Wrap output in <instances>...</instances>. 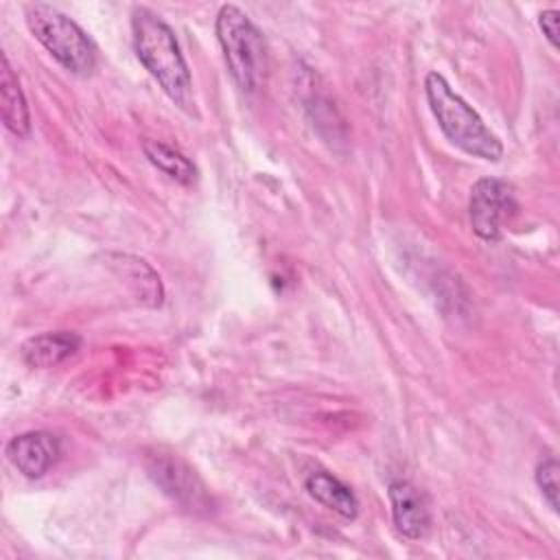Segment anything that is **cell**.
<instances>
[{"label":"cell","instance_id":"6","mask_svg":"<svg viewBox=\"0 0 560 560\" xmlns=\"http://www.w3.org/2000/svg\"><path fill=\"white\" fill-rule=\"evenodd\" d=\"M149 477L162 488L164 494H168L173 501H177L182 508L190 512H208L212 501L208 494V488L197 477V472L177 455L155 451L147 455L144 462Z\"/></svg>","mask_w":560,"mask_h":560},{"label":"cell","instance_id":"1","mask_svg":"<svg viewBox=\"0 0 560 560\" xmlns=\"http://www.w3.org/2000/svg\"><path fill=\"white\" fill-rule=\"evenodd\" d=\"M131 42L140 63L160 83L166 96L190 112L192 79L173 28L151 9L136 7L131 13Z\"/></svg>","mask_w":560,"mask_h":560},{"label":"cell","instance_id":"2","mask_svg":"<svg viewBox=\"0 0 560 560\" xmlns=\"http://www.w3.org/2000/svg\"><path fill=\"white\" fill-rule=\"evenodd\" d=\"M424 94L442 133L451 144L486 162L501 160V140L486 127L481 116L448 85L440 72L427 74Z\"/></svg>","mask_w":560,"mask_h":560},{"label":"cell","instance_id":"9","mask_svg":"<svg viewBox=\"0 0 560 560\" xmlns=\"http://www.w3.org/2000/svg\"><path fill=\"white\" fill-rule=\"evenodd\" d=\"M79 348L81 335L72 330H55L28 337L20 348V357L31 368H55L77 354Z\"/></svg>","mask_w":560,"mask_h":560},{"label":"cell","instance_id":"13","mask_svg":"<svg viewBox=\"0 0 560 560\" xmlns=\"http://www.w3.org/2000/svg\"><path fill=\"white\" fill-rule=\"evenodd\" d=\"M536 483L553 512H558V459L547 457L536 468Z\"/></svg>","mask_w":560,"mask_h":560},{"label":"cell","instance_id":"8","mask_svg":"<svg viewBox=\"0 0 560 560\" xmlns=\"http://www.w3.org/2000/svg\"><path fill=\"white\" fill-rule=\"evenodd\" d=\"M387 494L396 529L409 540L424 538L431 527V508L427 494L407 479H394Z\"/></svg>","mask_w":560,"mask_h":560},{"label":"cell","instance_id":"14","mask_svg":"<svg viewBox=\"0 0 560 560\" xmlns=\"http://www.w3.org/2000/svg\"><path fill=\"white\" fill-rule=\"evenodd\" d=\"M558 20H560V13L556 9H547L538 15V26L553 48H558Z\"/></svg>","mask_w":560,"mask_h":560},{"label":"cell","instance_id":"11","mask_svg":"<svg viewBox=\"0 0 560 560\" xmlns=\"http://www.w3.org/2000/svg\"><path fill=\"white\" fill-rule=\"evenodd\" d=\"M304 488L317 503L332 510L341 518H348V521L357 518L359 501H357L354 492L343 481H339L335 475H330L326 470H313L306 477Z\"/></svg>","mask_w":560,"mask_h":560},{"label":"cell","instance_id":"7","mask_svg":"<svg viewBox=\"0 0 560 560\" xmlns=\"http://www.w3.org/2000/svg\"><path fill=\"white\" fill-rule=\"evenodd\" d=\"M4 453L24 477L39 479L57 464L61 440L50 431H28L11 438Z\"/></svg>","mask_w":560,"mask_h":560},{"label":"cell","instance_id":"10","mask_svg":"<svg viewBox=\"0 0 560 560\" xmlns=\"http://www.w3.org/2000/svg\"><path fill=\"white\" fill-rule=\"evenodd\" d=\"M0 107H2V120L4 127L18 136L26 138L31 133V114L28 103L22 92L20 79L15 77L9 57L2 52V70H0Z\"/></svg>","mask_w":560,"mask_h":560},{"label":"cell","instance_id":"3","mask_svg":"<svg viewBox=\"0 0 560 560\" xmlns=\"http://www.w3.org/2000/svg\"><path fill=\"white\" fill-rule=\"evenodd\" d=\"M214 33L236 85L243 92H258L269 70L267 44L258 26L236 4H223L214 20Z\"/></svg>","mask_w":560,"mask_h":560},{"label":"cell","instance_id":"12","mask_svg":"<svg viewBox=\"0 0 560 560\" xmlns=\"http://www.w3.org/2000/svg\"><path fill=\"white\" fill-rule=\"evenodd\" d=\"M142 151L147 155V160L158 168L162 171L164 175H168L171 179L188 186L195 182L197 177V168L195 164L182 153L177 151L175 147L171 144H164L160 140H144L142 142Z\"/></svg>","mask_w":560,"mask_h":560},{"label":"cell","instance_id":"4","mask_svg":"<svg viewBox=\"0 0 560 560\" xmlns=\"http://www.w3.org/2000/svg\"><path fill=\"white\" fill-rule=\"evenodd\" d=\"M33 37L72 74H90L96 66V46L88 33L59 9L35 2L24 9Z\"/></svg>","mask_w":560,"mask_h":560},{"label":"cell","instance_id":"5","mask_svg":"<svg viewBox=\"0 0 560 560\" xmlns=\"http://www.w3.org/2000/svg\"><path fill=\"white\" fill-rule=\"evenodd\" d=\"M516 208L514 188L505 179L481 177L470 188L468 219L472 232L483 241H497Z\"/></svg>","mask_w":560,"mask_h":560}]
</instances>
